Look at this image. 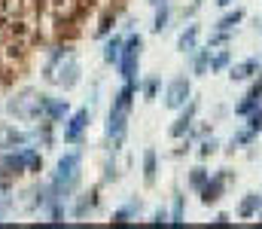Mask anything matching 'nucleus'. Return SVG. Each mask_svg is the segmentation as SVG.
<instances>
[{"label": "nucleus", "mask_w": 262, "mask_h": 229, "mask_svg": "<svg viewBox=\"0 0 262 229\" xmlns=\"http://www.w3.org/2000/svg\"><path fill=\"white\" fill-rule=\"evenodd\" d=\"M79 76H82V68H79V61H76L70 46L55 49L49 55V61L43 65V79L49 86H58V89H73L79 82Z\"/></svg>", "instance_id": "obj_1"}, {"label": "nucleus", "mask_w": 262, "mask_h": 229, "mask_svg": "<svg viewBox=\"0 0 262 229\" xmlns=\"http://www.w3.org/2000/svg\"><path fill=\"white\" fill-rule=\"evenodd\" d=\"M79 168H82V156H79L76 150L64 153V156L58 159L55 177H52V186H49L52 199H61V202H64L67 196L76 190V183H79Z\"/></svg>", "instance_id": "obj_2"}, {"label": "nucleus", "mask_w": 262, "mask_h": 229, "mask_svg": "<svg viewBox=\"0 0 262 229\" xmlns=\"http://www.w3.org/2000/svg\"><path fill=\"white\" fill-rule=\"evenodd\" d=\"M43 92H37V89H21V92H15L9 101H6V113L9 116H15L18 122H31V119H40L43 116Z\"/></svg>", "instance_id": "obj_3"}, {"label": "nucleus", "mask_w": 262, "mask_h": 229, "mask_svg": "<svg viewBox=\"0 0 262 229\" xmlns=\"http://www.w3.org/2000/svg\"><path fill=\"white\" fill-rule=\"evenodd\" d=\"M140 49H143V40H140V34H134L128 37L125 43H122V55H119V74L122 79H134L137 76V65H140Z\"/></svg>", "instance_id": "obj_4"}, {"label": "nucleus", "mask_w": 262, "mask_h": 229, "mask_svg": "<svg viewBox=\"0 0 262 229\" xmlns=\"http://www.w3.org/2000/svg\"><path fill=\"white\" fill-rule=\"evenodd\" d=\"M128 107H122V104H113L110 107V113H107V138L113 141V150H119L122 147V141H125V132H128Z\"/></svg>", "instance_id": "obj_5"}, {"label": "nucleus", "mask_w": 262, "mask_h": 229, "mask_svg": "<svg viewBox=\"0 0 262 229\" xmlns=\"http://www.w3.org/2000/svg\"><path fill=\"white\" fill-rule=\"evenodd\" d=\"M189 95H192L189 79H186V76H177V79H171V82H168V92H165V107H168V110H183V104L189 101Z\"/></svg>", "instance_id": "obj_6"}, {"label": "nucleus", "mask_w": 262, "mask_h": 229, "mask_svg": "<svg viewBox=\"0 0 262 229\" xmlns=\"http://www.w3.org/2000/svg\"><path fill=\"white\" fill-rule=\"evenodd\" d=\"M89 122H92V113L85 107L76 110V113H70V119L64 122V144H79L82 141V132L89 129Z\"/></svg>", "instance_id": "obj_7"}, {"label": "nucleus", "mask_w": 262, "mask_h": 229, "mask_svg": "<svg viewBox=\"0 0 262 229\" xmlns=\"http://www.w3.org/2000/svg\"><path fill=\"white\" fill-rule=\"evenodd\" d=\"M195 110H198V101H186L183 104V113L177 116V122L171 126V138H183L192 132V119H195Z\"/></svg>", "instance_id": "obj_8"}, {"label": "nucleus", "mask_w": 262, "mask_h": 229, "mask_svg": "<svg viewBox=\"0 0 262 229\" xmlns=\"http://www.w3.org/2000/svg\"><path fill=\"white\" fill-rule=\"evenodd\" d=\"M223 190H226V174H213V177H207V183L198 193H201V202L204 205H213V202H220Z\"/></svg>", "instance_id": "obj_9"}, {"label": "nucleus", "mask_w": 262, "mask_h": 229, "mask_svg": "<svg viewBox=\"0 0 262 229\" xmlns=\"http://www.w3.org/2000/svg\"><path fill=\"white\" fill-rule=\"evenodd\" d=\"M67 113H70V107H67V101H61V98H43V116L40 119H49V122H61V119H67Z\"/></svg>", "instance_id": "obj_10"}, {"label": "nucleus", "mask_w": 262, "mask_h": 229, "mask_svg": "<svg viewBox=\"0 0 262 229\" xmlns=\"http://www.w3.org/2000/svg\"><path fill=\"white\" fill-rule=\"evenodd\" d=\"M25 144H28V138H25L18 129L0 126V150H18V147H25Z\"/></svg>", "instance_id": "obj_11"}, {"label": "nucleus", "mask_w": 262, "mask_h": 229, "mask_svg": "<svg viewBox=\"0 0 262 229\" xmlns=\"http://www.w3.org/2000/svg\"><path fill=\"white\" fill-rule=\"evenodd\" d=\"M198 34H201V28L198 25H186V31L177 37V49L180 52H186V55H192L198 49Z\"/></svg>", "instance_id": "obj_12"}, {"label": "nucleus", "mask_w": 262, "mask_h": 229, "mask_svg": "<svg viewBox=\"0 0 262 229\" xmlns=\"http://www.w3.org/2000/svg\"><path fill=\"white\" fill-rule=\"evenodd\" d=\"M259 71V58H247V61H241V65H235L232 68V82H241V79H250V76Z\"/></svg>", "instance_id": "obj_13"}, {"label": "nucleus", "mask_w": 262, "mask_h": 229, "mask_svg": "<svg viewBox=\"0 0 262 229\" xmlns=\"http://www.w3.org/2000/svg\"><path fill=\"white\" fill-rule=\"evenodd\" d=\"M122 43H125V40H122L119 34L110 37V40L104 43V61H107V65H116V61H119V55H122Z\"/></svg>", "instance_id": "obj_14"}, {"label": "nucleus", "mask_w": 262, "mask_h": 229, "mask_svg": "<svg viewBox=\"0 0 262 229\" xmlns=\"http://www.w3.org/2000/svg\"><path fill=\"white\" fill-rule=\"evenodd\" d=\"M143 183L152 186L156 183V150H143Z\"/></svg>", "instance_id": "obj_15"}, {"label": "nucleus", "mask_w": 262, "mask_h": 229, "mask_svg": "<svg viewBox=\"0 0 262 229\" xmlns=\"http://www.w3.org/2000/svg\"><path fill=\"white\" fill-rule=\"evenodd\" d=\"M168 18H171V3H162L156 6V22H152V34H162L168 28Z\"/></svg>", "instance_id": "obj_16"}, {"label": "nucleus", "mask_w": 262, "mask_h": 229, "mask_svg": "<svg viewBox=\"0 0 262 229\" xmlns=\"http://www.w3.org/2000/svg\"><path fill=\"white\" fill-rule=\"evenodd\" d=\"M21 0H0V22H12L21 12Z\"/></svg>", "instance_id": "obj_17"}, {"label": "nucleus", "mask_w": 262, "mask_h": 229, "mask_svg": "<svg viewBox=\"0 0 262 229\" xmlns=\"http://www.w3.org/2000/svg\"><path fill=\"white\" fill-rule=\"evenodd\" d=\"M210 55H213V46H207V49H201L195 55V61H192V71H195L198 76L207 74V68H210Z\"/></svg>", "instance_id": "obj_18"}, {"label": "nucleus", "mask_w": 262, "mask_h": 229, "mask_svg": "<svg viewBox=\"0 0 262 229\" xmlns=\"http://www.w3.org/2000/svg\"><path fill=\"white\" fill-rule=\"evenodd\" d=\"M95 208H98V193L92 190L85 199H79V205L73 208V214H76V217H85V214H89V211H95Z\"/></svg>", "instance_id": "obj_19"}, {"label": "nucleus", "mask_w": 262, "mask_h": 229, "mask_svg": "<svg viewBox=\"0 0 262 229\" xmlns=\"http://www.w3.org/2000/svg\"><path fill=\"white\" fill-rule=\"evenodd\" d=\"M259 205H262V199L256 196V193H250V196H247V199L241 202V208H238V214H241V217H253V214L259 211Z\"/></svg>", "instance_id": "obj_20"}, {"label": "nucleus", "mask_w": 262, "mask_h": 229, "mask_svg": "<svg viewBox=\"0 0 262 229\" xmlns=\"http://www.w3.org/2000/svg\"><path fill=\"white\" fill-rule=\"evenodd\" d=\"M241 18H244V12H241V9H235V12H226V15L216 22V31H226V34H229V31H232V28H235Z\"/></svg>", "instance_id": "obj_21"}, {"label": "nucleus", "mask_w": 262, "mask_h": 229, "mask_svg": "<svg viewBox=\"0 0 262 229\" xmlns=\"http://www.w3.org/2000/svg\"><path fill=\"white\" fill-rule=\"evenodd\" d=\"M229 61H232V55H229V52L210 55V74H220V71H226V68H229Z\"/></svg>", "instance_id": "obj_22"}, {"label": "nucleus", "mask_w": 262, "mask_h": 229, "mask_svg": "<svg viewBox=\"0 0 262 229\" xmlns=\"http://www.w3.org/2000/svg\"><path fill=\"white\" fill-rule=\"evenodd\" d=\"M140 208V202H131V205H125V208H119L116 214H113V223H128V217Z\"/></svg>", "instance_id": "obj_23"}, {"label": "nucleus", "mask_w": 262, "mask_h": 229, "mask_svg": "<svg viewBox=\"0 0 262 229\" xmlns=\"http://www.w3.org/2000/svg\"><path fill=\"white\" fill-rule=\"evenodd\" d=\"M247 116H250V126H247V129L259 135V132H262V101L253 107V110H250V113H247Z\"/></svg>", "instance_id": "obj_24"}, {"label": "nucleus", "mask_w": 262, "mask_h": 229, "mask_svg": "<svg viewBox=\"0 0 262 229\" xmlns=\"http://www.w3.org/2000/svg\"><path fill=\"white\" fill-rule=\"evenodd\" d=\"M253 138H256V132H250V129H244L241 135H235V138H232V144H229V150H235V147H244V144H250Z\"/></svg>", "instance_id": "obj_25"}, {"label": "nucleus", "mask_w": 262, "mask_h": 229, "mask_svg": "<svg viewBox=\"0 0 262 229\" xmlns=\"http://www.w3.org/2000/svg\"><path fill=\"white\" fill-rule=\"evenodd\" d=\"M207 177H210V174H207L204 168H195V171H192V177H189V183H192V190H201V186L207 183Z\"/></svg>", "instance_id": "obj_26"}, {"label": "nucleus", "mask_w": 262, "mask_h": 229, "mask_svg": "<svg viewBox=\"0 0 262 229\" xmlns=\"http://www.w3.org/2000/svg\"><path fill=\"white\" fill-rule=\"evenodd\" d=\"M156 92H159V79H146L143 82V101H156Z\"/></svg>", "instance_id": "obj_27"}, {"label": "nucleus", "mask_w": 262, "mask_h": 229, "mask_svg": "<svg viewBox=\"0 0 262 229\" xmlns=\"http://www.w3.org/2000/svg\"><path fill=\"white\" fill-rule=\"evenodd\" d=\"M171 223H183V196L174 199V214H171Z\"/></svg>", "instance_id": "obj_28"}, {"label": "nucleus", "mask_w": 262, "mask_h": 229, "mask_svg": "<svg viewBox=\"0 0 262 229\" xmlns=\"http://www.w3.org/2000/svg\"><path fill=\"white\" fill-rule=\"evenodd\" d=\"M213 150H216V141H204V144H201V150H198V156H210Z\"/></svg>", "instance_id": "obj_29"}, {"label": "nucleus", "mask_w": 262, "mask_h": 229, "mask_svg": "<svg viewBox=\"0 0 262 229\" xmlns=\"http://www.w3.org/2000/svg\"><path fill=\"white\" fill-rule=\"evenodd\" d=\"M165 220H168V214H165V208H162V211H156V223H165Z\"/></svg>", "instance_id": "obj_30"}, {"label": "nucleus", "mask_w": 262, "mask_h": 229, "mask_svg": "<svg viewBox=\"0 0 262 229\" xmlns=\"http://www.w3.org/2000/svg\"><path fill=\"white\" fill-rule=\"evenodd\" d=\"M149 6H162V3H171V0H146Z\"/></svg>", "instance_id": "obj_31"}, {"label": "nucleus", "mask_w": 262, "mask_h": 229, "mask_svg": "<svg viewBox=\"0 0 262 229\" xmlns=\"http://www.w3.org/2000/svg\"><path fill=\"white\" fill-rule=\"evenodd\" d=\"M216 3H220V6H232L235 0H216Z\"/></svg>", "instance_id": "obj_32"}]
</instances>
